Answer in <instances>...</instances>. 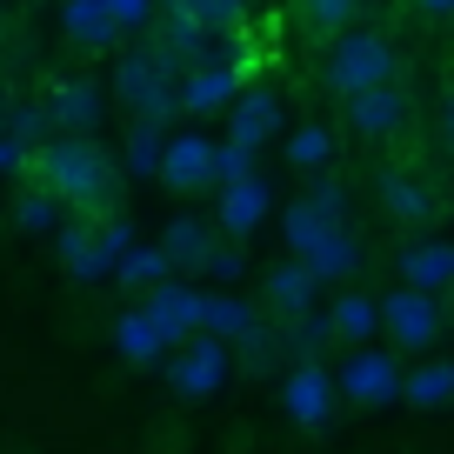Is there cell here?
I'll use <instances>...</instances> for the list:
<instances>
[{"instance_id":"cell-1","label":"cell","mask_w":454,"mask_h":454,"mask_svg":"<svg viewBox=\"0 0 454 454\" xmlns=\"http://www.w3.org/2000/svg\"><path fill=\"white\" fill-rule=\"evenodd\" d=\"M121 181H128L121 160H114L94 134H54V141L34 154V174H27V187H47V194L67 214H81V221L121 214Z\"/></svg>"},{"instance_id":"cell-2","label":"cell","mask_w":454,"mask_h":454,"mask_svg":"<svg viewBox=\"0 0 454 454\" xmlns=\"http://www.w3.org/2000/svg\"><path fill=\"white\" fill-rule=\"evenodd\" d=\"M114 100L134 114V121H154V128H168L174 114H181V74L160 67L154 47H128L121 54V67H114Z\"/></svg>"},{"instance_id":"cell-3","label":"cell","mask_w":454,"mask_h":454,"mask_svg":"<svg viewBox=\"0 0 454 454\" xmlns=\"http://www.w3.org/2000/svg\"><path fill=\"white\" fill-rule=\"evenodd\" d=\"M401 60L395 47L381 41V34H340L334 47H327V74L321 81L334 87L340 100H355V94H374V87H395Z\"/></svg>"},{"instance_id":"cell-4","label":"cell","mask_w":454,"mask_h":454,"mask_svg":"<svg viewBox=\"0 0 454 454\" xmlns=\"http://www.w3.org/2000/svg\"><path fill=\"white\" fill-rule=\"evenodd\" d=\"M227 368H234V348H227V340H207V334L181 340V348L160 361V374H168V387H174L181 401L221 395V387H227Z\"/></svg>"},{"instance_id":"cell-5","label":"cell","mask_w":454,"mask_h":454,"mask_svg":"<svg viewBox=\"0 0 454 454\" xmlns=\"http://www.w3.org/2000/svg\"><path fill=\"white\" fill-rule=\"evenodd\" d=\"M334 387H340V401H355V408H395L401 401V368L381 348H355L348 368L334 374Z\"/></svg>"},{"instance_id":"cell-6","label":"cell","mask_w":454,"mask_h":454,"mask_svg":"<svg viewBox=\"0 0 454 454\" xmlns=\"http://www.w3.org/2000/svg\"><path fill=\"white\" fill-rule=\"evenodd\" d=\"M381 334L387 340H401V348H434L441 340V308H434V294H414V287H395V294L381 301Z\"/></svg>"},{"instance_id":"cell-7","label":"cell","mask_w":454,"mask_h":454,"mask_svg":"<svg viewBox=\"0 0 454 454\" xmlns=\"http://www.w3.org/2000/svg\"><path fill=\"white\" fill-rule=\"evenodd\" d=\"M41 107H47V128L54 134H94L100 128V114H107V94H100L94 81H47V94H41Z\"/></svg>"},{"instance_id":"cell-8","label":"cell","mask_w":454,"mask_h":454,"mask_svg":"<svg viewBox=\"0 0 454 454\" xmlns=\"http://www.w3.org/2000/svg\"><path fill=\"white\" fill-rule=\"evenodd\" d=\"M334 401H340V387H334L327 368H287V381H281L287 421H301L308 434H321V427L334 421Z\"/></svg>"},{"instance_id":"cell-9","label":"cell","mask_w":454,"mask_h":454,"mask_svg":"<svg viewBox=\"0 0 454 454\" xmlns=\"http://www.w3.org/2000/svg\"><path fill=\"white\" fill-rule=\"evenodd\" d=\"M160 187H174V194H200V187H214V141H207L200 128L168 134V154H160Z\"/></svg>"},{"instance_id":"cell-10","label":"cell","mask_w":454,"mask_h":454,"mask_svg":"<svg viewBox=\"0 0 454 454\" xmlns=\"http://www.w3.org/2000/svg\"><path fill=\"white\" fill-rule=\"evenodd\" d=\"M200 301H207V294H200L194 281H181V274H174V281H160L154 294H147V308H141V314L174 340V348H181V340H194V334H200Z\"/></svg>"},{"instance_id":"cell-11","label":"cell","mask_w":454,"mask_h":454,"mask_svg":"<svg viewBox=\"0 0 454 454\" xmlns=\"http://www.w3.org/2000/svg\"><path fill=\"white\" fill-rule=\"evenodd\" d=\"M274 128H281V94H274V87H247V94L234 100V114H227V147L261 154V147L274 141Z\"/></svg>"},{"instance_id":"cell-12","label":"cell","mask_w":454,"mask_h":454,"mask_svg":"<svg viewBox=\"0 0 454 454\" xmlns=\"http://www.w3.org/2000/svg\"><path fill=\"white\" fill-rule=\"evenodd\" d=\"M54 254H60V268L74 274V281H107L114 274V261H107V247H100V221H81V214H74L67 227H60L54 234Z\"/></svg>"},{"instance_id":"cell-13","label":"cell","mask_w":454,"mask_h":454,"mask_svg":"<svg viewBox=\"0 0 454 454\" xmlns=\"http://www.w3.org/2000/svg\"><path fill=\"white\" fill-rule=\"evenodd\" d=\"M261 301H268V308L281 314V321H301V314H314V308H321V281H314V274L301 268L294 254H287L281 268H268V274H261Z\"/></svg>"},{"instance_id":"cell-14","label":"cell","mask_w":454,"mask_h":454,"mask_svg":"<svg viewBox=\"0 0 454 454\" xmlns=\"http://www.w3.org/2000/svg\"><path fill=\"white\" fill-rule=\"evenodd\" d=\"M268 207H274V194H268V181H241V187H221V207H214V221H221V234H227V247H241V241H254V227L268 221Z\"/></svg>"},{"instance_id":"cell-15","label":"cell","mask_w":454,"mask_h":454,"mask_svg":"<svg viewBox=\"0 0 454 454\" xmlns=\"http://www.w3.org/2000/svg\"><path fill=\"white\" fill-rule=\"evenodd\" d=\"M348 128H355L361 141H395V134L408 128V94H401V87L355 94V100H348Z\"/></svg>"},{"instance_id":"cell-16","label":"cell","mask_w":454,"mask_h":454,"mask_svg":"<svg viewBox=\"0 0 454 454\" xmlns=\"http://www.w3.org/2000/svg\"><path fill=\"white\" fill-rule=\"evenodd\" d=\"M241 94H247V67H221V60H207V67H194V74L181 81V114L234 107Z\"/></svg>"},{"instance_id":"cell-17","label":"cell","mask_w":454,"mask_h":454,"mask_svg":"<svg viewBox=\"0 0 454 454\" xmlns=\"http://www.w3.org/2000/svg\"><path fill=\"white\" fill-rule=\"evenodd\" d=\"M401 287H414V294H441V287H454V241H434V234L408 241V247H401Z\"/></svg>"},{"instance_id":"cell-18","label":"cell","mask_w":454,"mask_h":454,"mask_svg":"<svg viewBox=\"0 0 454 454\" xmlns=\"http://www.w3.org/2000/svg\"><path fill=\"white\" fill-rule=\"evenodd\" d=\"M214 247H221V241H214V234L194 221V214H174V221L160 227V254H168V268L181 274V281H187V274H207Z\"/></svg>"},{"instance_id":"cell-19","label":"cell","mask_w":454,"mask_h":454,"mask_svg":"<svg viewBox=\"0 0 454 454\" xmlns=\"http://www.w3.org/2000/svg\"><path fill=\"white\" fill-rule=\"evenodd\" d=\"M60 34H67L74 47H87V54H107V47L128 41V34L114 27L107 0H67V7H60Z\"/></svg>"},{"instance_id":"cell-20","label":"cell","mask_w":454,"mask_h":454,"mask_svg":"<svg viewBox=\"0 0 454 454\" xmlns=\"http://www.w3.org/2000/svg\"><path fill=\"white\" fill-rule=\"evenodd\" d=\"M374 194H381V207L395 214L401 227H427V221H434V194H427L414 174H401V168H381V174H374Z\"/></svg>"},{"instance_id":"cell-21","label":"cell","mask_w":454,"mask_h":454,"mask_svg":"<svg viewBox=\"0 0 454 454\" xmlns=\"http://www.w3.org/2000/svg\"><path fill=\"white\" fill-rule=\"evenodd\" d=\"M327 348H334V314L327 308H314V314H301V321L281 327V361L287 368H321Z\"/></svg>"},{"instance_id":"cell-22","label":"cell","mask_w":454,"mask_h":454,"mask_svg":"<svg viewBox=\"0 0 454 454\" xmlns=\"http://www.w3.org/2000/svg\"><path fill=\"white\" fill-rule=\"evenodd\" d=\"M114 348H121V361H134V368H160V361L174 355V340L160 334L141 308H128L121 321H114Z\"/></svg>"},{"instance_id":"cell-23","label":"cell","mask_w":454,"mask_h":454,"mask_svg":"<svg viewBox=\"0 0 454 454\" xmlns=\"http://www.w3.org/2000/svg\"><path fill=\"white\" fill-rule=\"evenodd\" d=\"M254 327H261V314L247 308L241 294H207V301H200V334H207V340H227V348H241Z\"/></svg>"},{"instance_id":"cell-24","label":"cell","mask_w":454,"mask_h":454,"mask_svg":"<svg viewBox=\"0 0 454 454\" xmlns=\"http://www.w3.org/2000/svg\"><path fill=\"white\" fill-rule=\"evenodd\" d=\"M327 314H334V340H348V348H361V340L381 334V301H368L361 287H348Z\"/></svg>"},{"instance_id":"cell-25","label":"cell","mask_w":454,"mask_h":454,"mask_svg":"<svg viewBox=\"0 0 454 454\" xmlns=\"http://www.w3.org/2000/svg\"><path fill=\"white\" fill-rule=\"evenodd\" d=\"M160 154H168V128L134 121V128H128V154H121V174H128V181H147V174H154V181H160Z\"/></svg>"},{"instance_id":"cell-26","label":"cell","mask_w":454,"mask_h":454,"mask_svg":"<svg viewBox=\"0 0 454 454\" xmlns=\"http://www.w3.org/2000/svg\"><path fill=\"white\" fill-rule=\"evenodd\" d=\"M401 401L408 408H448L454 401V361H427V368L401 374Z\"/></svg>"},{"instance_id":"cell-27","label":"cell","mask_w":454,"mask_h":454,"mask_svg":"<svg viewBox=\"0 0 454 454\" xmlns=\"http://www.w3.org/2000/svg\"><path fill=\"white\" fill-rule=\"evenodd\" d=\"M67 221H74V214L60 207V200L47 194V187H27V194L14 200V227H20V234H60Z\"/></svg>"},{"instance_id":"cell-28","label":"cell","mask_w":454,"mask_h":454,"mask_svg":"<svg viewBox=\"0 0 454 454\" xmlns=\"http://www.w3.org/2000/svg\"><path fill=\"white\" fill-rule=\"evenodd\" d=\"M114 281H121V287H147V294H154L160 281H174V268H168V254H160V241H141L121 268H114Z\"/></svg>"},{"instance_id":"cell-29","label":"cell","mask_w":454,"mask_h":454,"mask_svg":"<svg viewBox=\"0 0 454 454\" xmlns=\"http://www.w3.org/2000/svg\"><path fill=\"white\" fill-rule=\"evenodd\" d=\"M287 160H294L301 174H321L327 160H334V134L314 128V121H308V128H294V134H287Z\"/></svg>"},{"instance_id":"cell-30","label":"cell","mask_w":454,"mask_h":454,"mask_svg":"<svg viewBox=\"0 0 454 454\" xmlns=\"http://www.w3.org/2000/svg\"><path fill=\"white\" fill-rule=\"evenodd\" d=\"M7 141H20L27 154H41V147L54 141V128H47V107H41V100H14V121H7Z\"/></svg>"},{"instance_id":"cell-31","label":"cell","mask_w":454,"mask_h":454,"mask_svg":"<svg viewBox=\"0 0 454 454\" xmlns=\"http://www.w3.org/2000/svg\"><path fill=\"white\" fill-rule=\"evenodd\" d=\"M301 14H308L314 34H334V41H340V34H348V20L361 14V0H301Z\"/></svg>"},{"instance_id":"cell-32","label":"cell","mask_w":454,"mask_h":454,"mask_svg":"<svg viewBox=\"0 0 454 454\" xmlns=\"http://www.w3.org/2000/svg\"><path fill=\"white\" fill-rule=\"evenodd\" d=\"M301 200H308V207L321 214V221L348 227V187H340V181H327V174H314V181H308V194H301Z\"/></svg>"},{"instance_id":"cell-33","label":"cell","mask_w":454,"mask_h":454,"mask_svg":"<svg viewBox=\"0 0 454 454\" xmlns=\"http://www.w3.org/2000/svg\"><path fill=\"white\" fill-rule=\"evenodd\" d=\"M234 355H241V368H247V374H268V368H274V361H281V334H274V327H268V321H261V327H254V334H247V340H241V348H234Z\"/></svg>"},{"instance_id":"cell-34","label":"cell","mask_w":454,"mask_h":454,"mask_svg":"<svg viewBox=\"0 0 454 454\" xmlns=\"http://www.w3.org/2000/svg\"><path fill=\"white\" fill-rule=\"evenodd\" d=\"M100 247H107V261L121 268V261H128L134 247H141V227H134L128 214H107V221H100Z\"/></svg>"},{"instance_id":"cell-35","label":"cell","mask_w":454,"mask_h":454,"mask_svg":"<svg viewBox=\"0 0 454 454\" xmlns=\"http://www.w3.org/2000/svg\"><path fill=\"white\" fill-rule=\"evenodd\" d=\"M241 181H254V154H241V147H214V187H241Z\"/></svg>"},{"instance_id":"cell-36","label":"cell","mask_w":454,"mask_h":454,"mask_svg":"<svg viewBox=\"0 0 454 454\" xmlns=\"http://www.w3.org/2000/svg\"><path fill=\"white\" fill-rule=\"evenodd\" d=\"M107 14L121 34H154V0H107Z\"/></svg>"},{"instance_id":"cell-37","label":"cell","mask_w":454,"mask_h":454,"mask_svg":"<svg viewBox=\"0 0 454 454\" xmlns=\"http://www.w3.org/2000/svg\"><path fill=\"white\" fill-rule=\"evenodd\" d=\"M241 274H247V254H241V247H214V261H207V281L234 287Z\"/></svg>"},{"instance_id":"cell-38","label":"cell","mask_w":454,"mask_h":454,"mask_svg":"<svg viewBox=\"0 0 454 454\" xmlns=\"http://www.w3.org/2000/svg\"><path fill=\"white\" fill-rule=\"evenodd\" d=\"M414 7H421L427 20H454V0H414Z\"/></svg>"},{"instance_id":"cell-39","label":"cell","mask_w":454,"mask_h":454,"mask_svg":"<svg viewBox=\"0 0 454 454\" xmlns=\"http://www.w3.org/2000/svg\"><path fill=\"white\" fill-rule=\"evenodd\" d=\"M7 121H14V94L0 87V141H7Z\"/></svg>"},{"instance_id":"cell-40","label":"cell","mask_w":454,"mask_h":454,"mask_svg":"<svg viewBox=\"0 0 454 454\" xmlns=\"http://www.w3.org/2000/svg\"><path fill=\"white\" fill-rule=\"evenodd\" d=\"M448 147H454V100H448Z\"/></svg>"},{"instance_id":"cell-41","label":"cell","mask_w":454,"mask_h":454,"mask_svg":"<svg viewBox=\"0 0 454 454\" xmlns=\"http://www.w3.org/2000/svg\"><path fill=\"white\" fill-rule=\"evenodd\" d=\"M0 27H7V7H0Z\"/></svg>"}]
</instances>
